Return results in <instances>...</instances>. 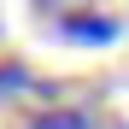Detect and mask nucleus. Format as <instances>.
<instances>
[{"label":"nucleus","instance_id":"3","mask_svg":"<svg viewBox=\"0 0 129 129\" xmlns=\"http://www.w3.org/2000/svg\"><path fill=\"white\" fill-rule=\"evenodd\" d=\"M12 88H29V71L24 64H0V94H12Z\"/></svg>","mask_w":129,"mask_h":129},{"label":"nucleus","instance_id":"4","mask_svg":"<svg viewBox=\"0 0 129 129\" xmlns=\"http://www.w3.org/2000/svg\"><path fill=\"white\" fill-rule=\"evenodd\" d=\"M106 129H129V117H123V123H106Z\"/></svg>","mask_w":129,"mask_h":129},{"label":"nucleus","instance_id":"1","mask_svg":"<svg viewBox=\"0 0 129 129\" xmlns=\"http://www.w3.org/2000/svg\"><path fill=\"white\" fill-rule=\"evenodd\" d=\"M59 29H64V35H76V41H112V35H117L112 18H88V12H64V18H59Z\"/></svg>","mask_w":129,"mask_h":129},{"label":"nucleus","instance_id":"2","mask_svg":"<svg viewBox=\"0 0 129 129\" xmlns=\"http://www.w3.org/2000/svg\"><path fill=\"white\" fill-rule=\"evenodd\" d=\"M29 129H100L94 112H82V106H53V112H35Z\"/></svg>","mask_w":129,"mask_h":129}]
</instances>
